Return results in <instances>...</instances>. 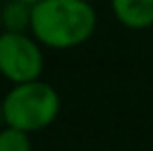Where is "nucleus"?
<instances>
[{
  "instance_id": "0eeeda50",
  "label": "nucleus",
  "mask_w": 153,
  "mask_h": 151,
  "mask_svg": "<svg viewBox=\"0 0 153 151\" xmlns=\"http://www.w3.org/2000/svg\"><path fill=\"white\" fill-rule=\"evenodd\" d=\"M4 124V116H2V98H0V127Z\"/></svg>"
},
{
  "instance_id": "1a4fd4ad",
  "label": "nucleus",
  "mask_w": 153,
  "mask_h": 151,
  "mask_svg": "<svg viewBox=\"0 0 153 151\" xmlns=\"http://www.w3.org/2000/svg\"><path fill=\"white\" fill-rule=\"evenodd\" d=\"M107 151H115V149H107Z\"/></svg>"
},
{
  "instance_id": "20e7f679",
  "label": "nucleus",
  "mask_w": 153,
  "mask_h": 151,
  "mask_svg": "<svg viewBox=\"0 0 153 151\" xmlns=\"http://www.w3.org/2000/svg\"><path fill=\"white\" fill-rule=\"evenodd\" d=\"M111 11L122 27L142 31L153 27V0H109Z\"/></svg>"
},
{
  "instance_id": "7ed1b4c3",
  "label": "nucleus",
  "mask_w": 153,
  "mask_h": 151,
  "mask_svg": "<svg viewBox=\"0 0 153 151\" xmlns=\"http://www.w3.org/2000/svg\"><path fill=\"white\" fill-rule=\"evenodd\" d=\"M45 69L42 45L29 31L0 33V76L11 85L38 80Z\"/></svg>"
},
{
  "instance_id": "39448f33",
  "label": "nucleus",
  "mask_w": 153,
  "mask_h": 151,
  "mask_svg": "<svg viewBox=\"0 0 153 151\" xmlns=\"http://www.w3.org/2000/svg\"><path fill=\"white\" fill-rule=\"evenodd\" d=\"M31 7L22 0H7L0 9V22L4 31H29L31 29Z\"/></svg>"
},
{
  "instance_id": "f03ea898",
  "label": "nucleus",
  "mask_w": 153,
  "mask_h": 151,
  "mask_svg": "<svg viewBox=\"0 0 153 151\" xmlns=\"http://www.w3.org/2000/svg\"><path fill=\"white\" fill-rule=\"evenodd\" d=\"M60 113V96L49 82H18L2 98L4 124L36 133L56 122Z\"/></svg>"
},
{
  "instance_id": "9d476101",
  "label": "nucleus",
  "mask_w": 153,
  "mask_h": 151,
  "mask_svg": "<svg viewBox=\"0 0 153 151\" xmlns=\"http://www.w3.org/2000/svg\"><path fill=\"white\" fill-rule=\"evenodd\" d=\"M91 2H93V0H91Z\"/></svg>"
},
{
  "instance_id": "f257e3e1",
  "label": "nucleus",
  "mask_w": 153,
  "mask_h": 151,
  "mask_svg": "<svg viewBox=\"0 0 153 151\" xmlns=\"http://www.w3.org/2000/svg\"><path fill=\"white\" fill-rule=\"evenodd\" d=\"M98 27L91 0H40L31 7L29 33L56 51L84 45Z\"/></svg>"
},
{
  "instance_id": "6e6552de",
  "label": "nucleus",
  "mask_w": 153,
  "mask_h": 151,
  "mask_svg": "<svg viewBox=\"0 0 153 151\" xmlns=\"http://www.w3.org/2000/svg\"><path fill=\"white\" fill-rule=\"evenodd\" d=\"M22 2H27V4H36V2H40V0H22Z\"/></svg>"
},
{
  "instance_id": "423d86ee",
  "label": "nucleus",
  "mask_w": 153,
  "mask_h": 151,
  "mask_svg": "<svg viewBox=\"0 0 153 151\" xmlns=\"http://www.w3.org/2000/svg\"><path fill=\"white\" fill-rule=\"evenodd\" d=\"M33 142H31V133L22 131V129L2 124L0 127V151H31Z\"/></svg>"
}]
</instances>
